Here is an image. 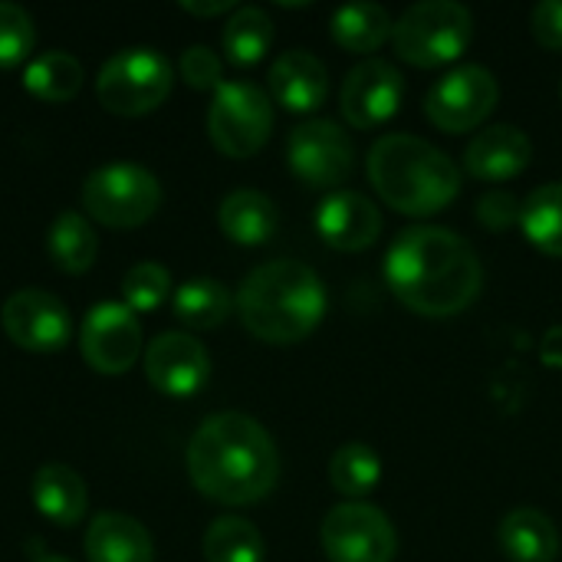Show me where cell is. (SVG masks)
Masks as SVG:
<instances>
[{"mask_svg": "<svg viewBox=\"0 0 562 562\" xmlns=\"http://www.w3.org/2000/svg\"><path fill=\"white\" fill-rule=\"evenodd\" d=\"M319 543L329 562H395L398 533L385 510L359 501L336 504L319 527Z\"/></svg>", "mask_w": 562, "mask_h": 562, "instance_id": "obj_9", "label": "cell"}, {"mask_svg": "<svg viewBox=\"0 0 562 562\" xmlns=\"http://www.w3.org/2000/svg\"><path fill=\"white\" fill-rule=\"evenodd\" d=\"M46 250L53 263L66 273H86L99 257V237L86 214L59 211L46 231Z\"/></svg>", "mask_w": 562, "mask_h": 562, "instance_id": "obj_24", "label": "cell"}, {"mask_svg": "<svg viewBox=\"0 0 562 562\" xmlns=\"http://www.w3.org/2000/svg\"><path fill=\"white\" fill-rule=\"evenodd\" d=\"M501 550L514 562H553L560 557V530L537 507H517L501 520Z\"/></svg>", "mask_w": 562, "mask_h": 562, "instance_id": "obj_20", "label": "cell"}, {"mask_svg": "<svg viewBox=\"0 0 562 562\" xmlns=\"http://www.w3.org/2000/svg\"><path fill=\"white\" fill-rule=\"evenodd\" d=\"M530 158H533V142L517 125H491L477 132L464 148V168L487 184H501L524 175Z\"/></svg>", "mask_w": 562, "mask_h": 562, "instance_id": "obj_17", "label": "cell"}, {"mask_svg": "<svg viewBox=\"0 0 562 562\" xmlns=\"http://www.w3.org/2000/svg\"><path fill=\"white\" fill-rule=\"evenodd\" d=\"M560 99H562V82H560Z\"/></svg>", "mask_w": 562, "mask_h": 562, "instance_id": "obj_39", "label": "cell"}, {"mask_svg": "<svg viewBox=\"0 0 562 562\" xmlns=\"http://www.w3.org/2000/svg\"><path fill=\"white\" fill-rule=\"evenodd\" d=\"M234 310L231 290L214 277H194L175 290V316L188 329H217Z\"/></svg>", "mask_w": 562, "mask_h": 562, "instance_id": "obj_25", "label": "cell"}, {"mask_svg": "<svg viewBox=\"0 0 562 562\" xmlns=\"http://www.w3.org/2000/svg\"><path fill=\"white\" fill-rule=\"evenodd\" d=\"M0 323L7 336L30 352H56L72 339L69 306L43 286L13 290L0 310Z\"/></svg>", "mask_w": 562, "mask_h": 562, "instance_id": "obj_12", "label": "cell"}, {"mask_svg": "<svg viewBox=\"0 0 562 562\" xmlns=\"http://www.w3.org/2000/svg\"><path fill=\"white\" fill-rule=\"evenodd\" d=\"M501 102V82L487 66L468 63L448 69L425 95V115L448 135L477 128Z\"/></svg>", "mask_w": 562, "mask_h": 562, "instance_id": "obj_10", "label": "cell"}, {"mask_svg": "<svg viewBox=\"0 0 562 562\" xmlns=\"http://www.w3.org/2000/svg\"><path fill=\"white\" fill-rule=\"evenodd\" d=\"M392 13L379 3H346L333 13L329 33L349 53H375L392 40Z\"/></svg>", "mask_w": 562, "mask_h": 562, "instance_id": "obj_23", "label": "cell"}, {"mask_svg": "<svg viewBox=\"0 0 562 562\" xmlns=\"http://www.w3.org/2000/svg\"><path fill=\"white\" fill-rule=\"evenodd\" d=\"M86 557L89 562H155V543L135 517L105 510L86 530Z\"/></svg>", "mask_w": 562, "mask_h": 562, "instance_id": "obj_19", "label": "cell"}, {"mask_svg": "<svg viewBox=\"0 0 562 562\" xmlns=\"http://www.w3.org/2000/svg\"><path fill=\"white\" fill-rule=\"evenodd\" d=\"M33 562H72V560H66V557H56V553H43V557H36Z\"/></svg>", "mask_w": 562, "mask_h": 562, "instance_id": "obj_38", "label": "cell"}, {"mask_svg": "<svg viewBox=\"0 0 562 562\" xmlns=\"http://www.w3.org/2000/svg\"><path fill=\"white\" fill-rule=\"evenodd\" d=\"M290 171L310 188H336L356 168V145L349 132L333 119H310L290 132L286 142Z\"/></svg>", "mask_w": 562, "mask_h": 562, "instance_id": "obj_11", "label": "cell"}, {"mask_svg": "<svg viewBox=\"0 0 562 562\" xmlns=\"http://www.w3.org/2000/svg\"><path fill=\"white\" fill-rule=\"evenodd\" d=\"M540 362L547 369H560L562 372V323L550 326L540 339Z\"/></svg>", "mask_w": 562, "mask_h": 562, "instance_id": "obj_36", "label": "cell"}, {"mask_svg": "<svg viewBox=\"0 0 562 562\" xmlns=\"http://www.w3.org/2000/svg\"><path fill=\"white\" fill-rule=\"evenodd\" d=\"M161 204V181L135 161H109L86 175L82 207L105 227H135Z\"/></svg>", "mask_w": 562, "mask_h": 562, "instance_id": "obj_8", "label": "cell"}, {"mask_svg": "<svg viewBox=\"0 0 562 562\" xmlns=\"http://www.w3.org/2000/svg\"><path fill=\"white\" fill-rule=\"evenodd\" d=\"M273 43V20L263 7H237L224 23V53L234 66H254Z\"/></svg>", "mask_w": 562, "mask_h": 562, "instance_id": "obj_29", "label": "cell"}, {"mask_svg": "<svg viewBox=\"0 0 562 562\" xmlns=\"http://www.w3.org/2000/svg\"><path fill=\"white\" fill-rule=\"evenodd\" d=\"M145 375L161 395L191 398L211 379V356H207L204 342H198L191 333L168 329V333H158L148 342V349H145Z\"/></svg>", "mask_w": 562, "mask_h": 562, "instance_id": "obj_15", "label": "cell"}, {"mask_svg": "<svg viewBox=\"0 0 562 562\" xmlns=\"http://www.w3.org/2000/svg\"><path fill=\"white\" fill-rule=\"evenodd\" d=\"M530 30L543 49H562V0H543L530 10Z\"/></svg>", "mask_w": 562, "mask_h": 562, "instance_id": "obj_35", "label": "cell"}, {"mask_svg": "<svg viewBox=\"0 0 562 562\" xmlns=\"http://www.w3.org/2000/svg\"><path fill=\"white\" fill-rule=\"evenodd\" d=\"M477 221L487 227V231H507V227H514L517 221H520V201L510 194V191H504V188H494V191H487L481 201H477Z\"/></svg>", "mask_w": 562, "mask_h": 562, "instance_id": "obj_34", "label": "cell"}, {"mask_svg": "<svg viewBox=\"0 0 562 562\" xmlns=\"http://www.w3.org/2000/svg\"><path fill=\"white\" fill-rule=\"evenodd\" d=\"M36 26L30 10L13 0H0V66H16L33 53Z\"/></svg>", "mask_w": 562, "mask_h": 562, "instance_id": "obj_32", "label": "cell"}, {"mask_svg": "<svg viewBox=\"0 0 562 562\" xmlns=\"http://www.w3.org/2000/svg\"><path fill=\"white\" fill-rule=\"evenodd\" d=\"M385 283L405 310L448 319L481 296L484 263L461 234L438 224H415L389 247Z\"/></svg>", "mask_w": 562, "mask_h": 562, "instance_id": "obj_1", "label": "cell"}, {"mask_svg": "<svg viewBox=\"0 0 562 562\" xmlns=\"http://www.w3.org/2000/svg\"><path fill=\"white\" fill-rule=\"evenodd\" d=\"M402 95H405L402 72L389 59L369 56L346 72L339 105L352 128H375L398 112Z\"/></svg>", "mask_w": 562, "mask_h": 562, "instance_id": "obj_14", "label": "cell"}, {"mask_svg": "<svg viewBox=\"0 0 562 562\" xmlns=\"http://www.w3.org/2000/svg\"><path fill=\"white\" fill-rule=\"evenodd\" d=\"M181 7H184L188 13H198V16H214V13L237 10L234 0H207V3H201V0H181Z\"/></svg>", "mask_w": 562, "mask_h": 562, "instance_id": "obj_37", "label": "cell"}, {"mask_svg": "<svg viewBox=\"0 0 562 562\" xmlns=\"http://www.w3.org/2000/svg\"><path fill=\"white\" fill-rule=\"evenodd\" d=\"M270 95L290 112H316L329 95V69L310 49H286L273 59Z\"/></svg>", "mask_w": 562, "mask_h": 562, "instance_id": "obj_18", "label": "cell"}, {"mask_svg": "<svg viewBox=\"0 0 562 562\" xmlns=\"http://www.w3.org/2000/svg\"><path fill=\"white\" fill-rule=\"evenodd\" d=\"M122 293H125V306H132L135 313H148L155 306H161L171 293V270L158 260H142L135 263L125 280H122Z\"/></svg>", "mask_w": 562, "mask_h": 562, "instance_id": "obj_31", "label": "cell"}, {"mask_svg": "<svg viewBox=\"0 0 562 562\" xmlns=\"http://www.w3.org/2000/svg\"><path fill=\"white\" fill-rule=\"evenodd\" d=\"M79 349L82 359L105 375H119L132 369L142 352V323L132 306L105 300L95 303L79 326Z\"/></svg>", "mask_w": 562, "mask_h": 562, "instance_id": "obj_13", "label": "cell"}, {"mask_svg": "<svg viewBox=\"0 0 562 562\" xmlns=\"http://www.w3.org/2000/svg\"><path fill=\"white\" fill-rule=\"evenodd\" d=\"M329 484L346 501L359 504L382 484V458L366 441H349L329 458Z\"/></svg>", "mask_w": 562, "mask_h": 562, "instance_id": "obj_28", "label": "cell"}, {"mask_svg": "<svg viewBox=\"0 0 562 562\" xmlns=\"http://www.w3.org/2000/svg\"><path fill=\"white\" fill-rule=\"evenodd\" d=\"M316 231L319 237L342 254L369 250L382 234V211L359 191H333L316 207Z\"/></svg>", "mask_w": 562, "mask_h": 562, "instance_id": "obj_16", "label": "cell"}, {"mask_svg": "<svg viewBox=\"0 0 562 562\" xmlns=\"http://www.w3.org/2000/svg\"><path fill=\"white\" fill-rule=\"evenodd\" d=\"M273 132V102L250 79H224L207 109V135L227 158H250Z\"/></svg>", "mask_w": 562, "mask_h": 562, "instance_id": "obj_7", "label": "cell"}, {"mask_svg": "<svg viewBox=\"0 0 562 562\" xmlns=\"http://www.w3.org/2000/svg\"><path fill=\"white\" fill-rule=\"evenodd\" d=\"M181 76L194 89H217L224 82V66L211 46L194 43L181 53Z\"/></svg>", "mask_w": 562, "mask_h": 562, "instance_id": "obj_33", "label": "cell"}, {"mask_svg": "<svg viewBox=\"0 0 562 562\" xmlns=\"http://www.w3.org/2000/svg\"><path fill=\"white\" fill-rule=\"evenodd\" d=\"M240 323L270 346L306 339L326 316L329 296L316 270L300 260H270L254 267L237 286Z\"/></svg>", "mask_w": 562, "mask_h": 562, "instance_id": "obj_3", "label": "cell"}, {"mask_svg": "<svg viewBox=\"0 0 562 562\" xmlns=\"http://www.w3.org/2000/svg\"><path fill=\"white\" fill-rule=\"evenodd\" d=\"M194 487L227 507L260 504L280 477V454L270 431L244 412H217L188 441Z\"/></svg>", "mask_w": 562, "mask_h": 562, "instance_id": "obj_2", "label": "cell"}, {"mask_svg": "<svg viewBox=\"0 0 562 562\" xmlns=\"http://www.w3.org/2000/svg\"><path fill=\"white\" fill-rule=\"evenodd\" d=\"M217 224H221V231H224L234 244L257 247V244H267V240L277 234L280 214H277V204H273L263 191L237 188V191H231V194L221 201V207H217Z\"/></svg>", "mask_w": 562, "mask_h": 562, "instance_id": "obj_21", "label": "cell"}, {"mask_svg": "<svg viewBox=\"0 0 562 562\" xmlns=\"http://www.w3.org/2000/svg\"><path fill=\"white\" fill-rule=\"evenodd\" d=\"M175 86V66L161 49L151 46H125L112 53L99 76L95 92L105 109L119 115H142L158 109Z\"/></svg>", "mask_w": 562, "mask_h": 562, "instance_id": "obj_6", "label": "cell"}, {"mask_svg": "<svg viewBox=\"0 0 562 562\" xmlns=\"http://www.w3.org/2000/svg\"><path fill=\"white\" fill-rule=\"evenodd\" d=\"M33 504L56 527H76L86 517V481L69 464H43L33 474Z\"/></svg>", "mask_w": 562, "mask_h": 562, "instance_id": "obj_22", "label": "cell"}, {"mask_svg": "<svg viewBox=\"0 0 562 562\" xmlns=\"http://www.w3.org/2000/svg\"><path fill=\"white\" fill-rule=\"evenodd\" d=\"M471 40H474V16L458 0L412 3L392 26L395 53L418 69L454 63L471 46Z\"/></svg>", "mask_w": 562, "mask_h": 562, "instance_id": "obj_5", "label": "cell"}, {"mask_svg": "<svg viewBox=\"0 0 562 562\" xmlns=\"http://www.w3.org/2000/svg\"><path fill=\"white\" fill-rule=\"evenodd\" d=\"M520 227L537 250L562 257V181L540 184L527 194L520 204Z\"/></svg>", "mask_w": 562, "mask_h": 562, "instance_id": "obj_26", "label": "cell"}, {"mask_svg": "<svg viewBox=\"0 0 562 562\" xmlns=\"http://www.w3.org/2000/svg\"><path fill=\"white\" fill-rule=\"evenodd\" d=\"M366 171L379 198L408 217H431L461 194L454 158L428 138L405 132L382 135L369 148Z\"/></svg>", "mask_w": 562, "mask_h": 562, "instance_id": "obj_4", "label": "cell"}, {"mask_svg": "<svg viewBox=\"0 0 562 562\" xmlns=\"http://www.w3.org/2000/svg\"><path fill=\"white\" fill-rule=\"evenodd\" d=\"M23 86L46 102H66L82 86V63L66 49L36 53L23 69Z\"/></svg>", "mask_w": 562, "mask_h": 562, "instance_id": "obj_27", "label": "cell"}, {"mask_svg": "<svg viewBox=\"0 0 562 562\" xmlns=\"http://www.w3.org/2000/svg\"><path fill=\"white\" fill-rule=\"evenodd\" d=\"M267 547L260 530L244 517H217L204 533L207 562H263Z\"/></svg>", "mask_w": 562, "mask_h": 562, "instance_id": "obj_30", "label": "cell"}]
</instances>
